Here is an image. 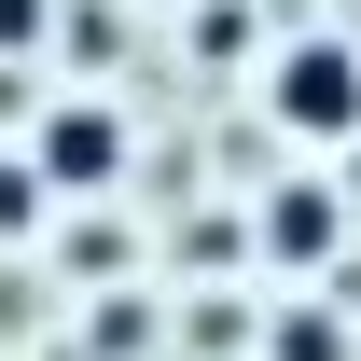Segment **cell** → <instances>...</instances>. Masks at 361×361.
I'll return each instance as SVG.
<instances>
[{
  "instance_id": "8992f818",
  "label": "cell",
  "mask_w": 361,
  "mask_h": 361,
  "mask_svg": "<svg viewBox=\"0 0 361 361\" xmlns=\"http://www.w3.org/2000/svg\"><path fill=\"white\" fill-rule=\"evenodd\" d=\"M42 28H56V0H0V56H28Z\"/></svg>"
},
{
  "instance_id": "5b68a950",
  "label": "cell",
  "mask_w": 361,
  "mask_h": 361,
  "mask_svg": "<svg viewBox=\"0 0 361 361\" xmlns=\"http://www.w3.org/2000/svg\"><path fill=\"white\" fill-rule=\"evenodd\" d=\"M42 223H56L42 167H28V153H0V250H14V236H42Z\"/></svg>"
},
{
  "instance_id": "7a4b0ae2",
  "label": "cell",
  "mask_w": 361,
  "mask_h": 361,
  "mask_svg": "<svg viewBox=\"0 0 361 361\" xmlns=\"http://www.w3.org/2000/svg\"><path fill=\"white\" fill-rule=\"evenodd\" d=\"M28 167H42V195H56V209H97V195H126L139 126L111 111V97H56L42 126H28Z\"/></svg>"
},
{
  "instance_id": "3957f363",
  "label": "cell",
  "mask_w": 361,
  "mask_h": 361,
  "mask_svg": "<svg viewBox=\"0 0 361 361\" xmlns=\"http://www.w3.org/2000/svg\"><path fill=\"white\" fill-rule=\"evenodd\" d=\"M250 250H264L278 278H319L334 250H348V195H334V180H306V167H278L264 209H250Z\"/></svg>"
},
{
  "instance_id": "6da1fadb",
  "label": "cell",
  "mask_w": 361,
  "mask_h": 361,
  "mask_svg": "<svg viewBox=\"0 0 361 361\" xmlns=\"http://www.w3.org/2000/svg\"><path fill=\"white\" fill-rule=\"evenodd\" d=\"M264 126L292 153H361V28H278L264 42Z\"/></svg>"
},
{
  "instance_id": "277c9868",
  "label": "cell",
  "mask_w": 361,
  "mask_h": 361,
  "mask_svg": "<svg viewBox=\"0 0 361 361\" xmlns=\"http://www.w3.org/2000/svg\"><path fill=\"white\" fill-rule=\"evenodd\" d=\"M264 361H361V334H348L334 306H319L306 278H292V292L264 306Z\"/></svg>"
}]
</instances>
